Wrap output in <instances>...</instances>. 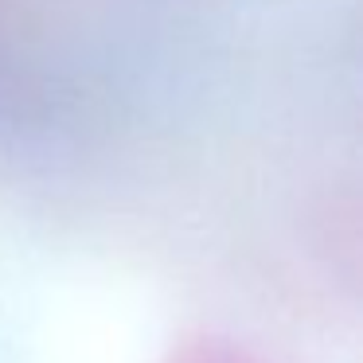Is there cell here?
<instances>
[{"mask_svg": "<svg viewBox=\"0 0 363 363\" xmlns=\"http://www.w3.org/2000/svg\"><path fill=\"white\" fill-rule=\"evenodd\" d=\"M199 363H238V359H230V355H203Z\"/></svg>", "mask_w": 363, "mask_h": 363, "instance_id": "6da1fadb", "label": "cell"}]
</instances>
